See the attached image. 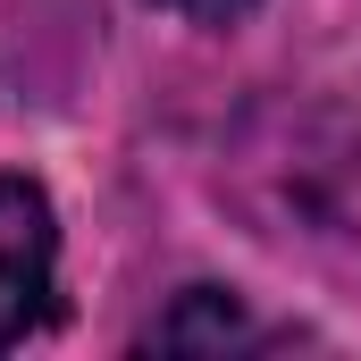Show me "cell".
<instances>
[{
  "instance_id": "cell-1",
  "label": "cell",
  "mask_w": 361,
  "mask_h": 361,
  "mask_svg": "<svg viewBox=\"0 0 361 361\" xmlns=\"http://www.w3.org/2000/svg\"><path fill=\"white\" fill-rule=\"evenodd\" d=\"M59 277V219L34 177H0V353L25 345L51 311Z\"/></svg>"
},
{
  "instance_id": "cell-2",
  "label": "cell",
  "mask_w": 361,
  "mask_h": 361,
  "mask_svg": "<svg viewBox=\"0 0 361 361\" xmlns=\"http://www.w3.org/2000/svg\"><path fill=\"white\" fill-rule=\"evenodd\" d=\"M143 345H160V353H227V345H252V311L235 294H219V286H193Z\"/></svg>"
},
{
  "instance_id": "cell-3",
  "label": "cell",
  "mask_w": 361,
  "mask_h": 361,
  "mask_svg": "<svg viewBox=\"0 0 361 361\" xmlns=\"http://www.w3.org/2000/svg\"><path fill=\"white\" fill-rule=\"evenodd\" d=\"M152 8H177V17H193V25H244L261 0H152Z\"/></svg>"
}]
</instances>
